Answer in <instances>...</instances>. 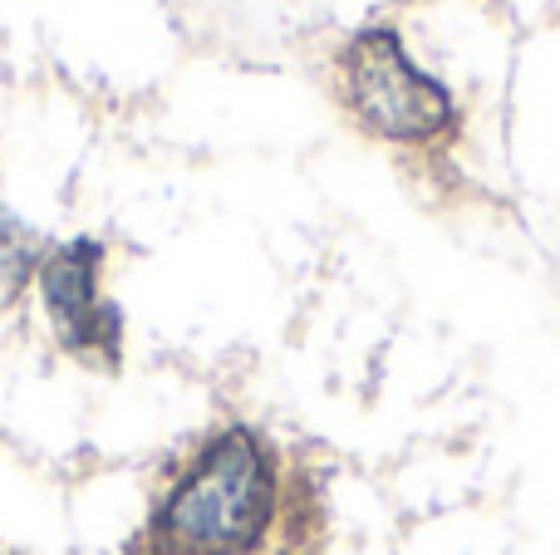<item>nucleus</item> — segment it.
<instances>
[{"mask_svg": "<svg viewBox=\"0 0 560 555\" xmlns=\"http://www.w3.org/2000/svg\"><path fill=\"white\" fill-rule=\"evenodd\" d=\"M325 492L266 433L222 428L173 468L128 555H319Z\"/></svg>", "mask_w": 560, "mask_h": 555, "instance_id": "f257e3e1", "label": "nucleus"}, {"mask_svg": "<svg viewBox=\"0 0 560 555\" xmlns=\"http://www.w3.org/2000/svg\"><path fill=\"white\" fill-rule=\"evenodd\" d=\"M345 88L354 114L394 143H428L453 123L443 84L418 74L388 29H369L345 49Z\"/></svg>", "mask_w": 560, "mask_h": 555, "instance_id": "f03ea898", "label": "nucleus"}, {"mask_svg": "<svg viewBox=\"0 0 560 555\" xmlns=\"http://www.w3.org/2000/svg\"><path fill=\"white\" fill-rule=\"evenodd\" d=\"M98 271H104V246L69 241L49 251L35 275L59 350L79 364L114 374L124 359V310L98 295Z\"/></svg>", "mask_w": 560, "mask_h": 555, "instance_id": "7ed1b4c3", "label": "nucleus"}, {"mask_svg": "<svg viewBox=\"0 0 560 555\" xmlns=\"http://www.w3.org/2000/svg\"><path fill=\"white\" fill-rule=\"evenodd\" d=\"M39 261H45V246H39V236L30 232L20 216H10L5 206H0V285H5V291L25 285L30 275L39 271Z\"/></svg>", "mask_w": 560, "mask_h": 555, "instance_id": "20e7f679", "label": "nucleus"}]
</instances>
